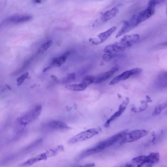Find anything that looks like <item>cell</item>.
<instances>
[{
  "mask_svg": "<svg viewBox=\"0 0 167 167\" xmlns=\"http://www.w3.org/2000/svg\"><path fill=\"white\" fill-rule=\"evenodd\" d=\"M51 77L53 80H55V81H56L57 80V78L54 75H52L51 76Z\"/></svg>",
  "mask_w": 167,
  "mask_h": 167,
  "instance_id": "obj_28",
  "label": "cell"
},
{
  "mask_svg": "<svg viewBox=\"0 0 167 167\" xmlns=\"http://www.w3.org/2000/svg\"><path fill=\"white\" fill-rule=\"evenodd\" d=\"M129 101V99L128 98H126L125 101L120 105L118 110L111 116L110 118L107 121L106 123L104 124V126L105 127H108L111 122L116 120L125 112Z\"/></svg>",
  "mask_w": 167,
  "mask_h": 167,
  "instance_id": "obj_9",
  "label": "cell"
},
{
  "mask_svg": "<svg viewBox=\"0 0 167 167\" xmlns=\"http://www.w3.org/2000/svg\"><path fill=\"white\" fill-rule=\"evenodd\" d=\"M49 68H50L49 67H48L47 68H45L44 70H43V72H46Z\"/></svg>",
  "mask_w": 167,
  "mask_h": 167,
  "instance_id": "obj_29",
  "label": "cell"
},
{
  "mask_svg": "<svg viewBox=\"0 0 167 167\" xmlns=\"http://www.w3.org/2000/svg\"><path fill=\"white\" fill-rule=\"evenodd\" d=\"M119 11V8L118 6L105 12L102 16V20L106 22L112 19L117 15Z\"/></svg>",
  "mask_w": 167,
  "mask_h": 167,
  "instance_id": "obj_15",
  "label": "cell"
},
{
  "mask_svg": "<svg viewBox=\"0 0 167 167\" xmlns=\"http://www.w3.org/2000/svg\"><path fill=\"white\" fill-rule=\"evenodd\" d=\"M118 70V68L116 67L112 68L110 70L95 77L94 83H101L106 81L112 77Z\"/></svg>",
  "mask_w": 167,
  "mask_h": 167,
  "instance_id": "obj_10",
  "label": "cell"
},
{
  "mask_svg": "<svg viewBox=\"0 0 167 167\" xmlns=\"http://www.w3.org/2000/svg\"><path fill=\"white\" fill-rule=\"evenodd\" d=\"M103 59L105 61L108 62L112 58V55L111 54L106 53L103 56Z\"/></svg>",
  "mask_w": 167,
  "mask_h": 167,
  "instance_id": "obj_26",
  "label": "cell"
},
{
  "mask_svg": "<svg viewBox=\"0 0 167 167\" xmlns=\"http://www.w3.org/2000/svg\"><path fill=\"white\" fill-rule=\"evenodd\" d=\"M82 166H80L79 167H82Z\"/></svg>",
  "mask_w": 167,
  "mask_h": 167,
  "instance_id": "obj_31",
  "label": "cell"
},
{
  "mask_svg": "<svg viewBox=\"0 0 167 167\" xmlns=\"http://www.w3.org/2000/svg\"><path fill=\"white\" fill-rule=\"evenodd\" d=\"M53 41L51 40H50L47 41L44 44H43L38 49L37 52L38 53H42L47 51L51 46Z\"/></svg>",
  "mask_w": 167,
  "mask_h": 167,
  "instance_id": "obj_20",
  "label": "cell"
},
{
  "mask_svg": "<svg viewBox=\"0 0 167 167\" xmlns=\"http://www.w3.org/2000/svg\"><path fill=\"white\" fill-rule=\"evenodd\" d=\"M101 131L102 129L100 127L89 129L74 136L69 140L68 143L70 144H75L88 140L99 134Z\"/></svg>",
  "mask_w": 167,
  "mask_h": 167,
  "instance_id": "obj_1",
  "label": "cell"
},
{
  "mask_svg": "<svg viewBox=\"0 0 167 167\" xmlns=\"http://www.w3.org/2000/svg\"><path fill=\"white\" fill-rule=\"evenodd\" d=\"M142 70L140 68H135L131 70L123 72L120 75L114 77L109 83L110 85H112L120 82L124 81L130 77L139 75Z\"/></svg>",
  "mask_w": 167,
  "mask_h": 167,
  "instance_id": "obj_5",
  "label": "cell"
},
{
  "mask_svg": "<svg viewBox=\"0 0 167 167\" xmlns=\"http://www.w3.org/2000/svg\"><path fill=\"white\" fill-rule=\"evenodd\" d=\"M69 55L70 52H65L61 56L54 59L49 67L51 68L53 67L60 66L65 63L66 60L69 57Z\"/></svg>",
  "mask_w": 167,
  "mask_h": 167,
  "instance_id": "obj_14",
  "label": "cell"
},
{
  "mask_svg": "<svg viewBox=\"0 0 167 167\" xmlns=\"http://www.w3.org/2000/svg\"><path fill=\"white\" fill-rule=\"evenodd\" d=\"M138 25L137 20V15H133L129 20L125 21L122 27L116 36L117 38L122 35L131 31Z\"/></svg>",
  "mask_w": 167,
  "mask_h": 167,
  "instance_id": "obj_6",
  "label": "cell"
},
{
  "mask_svg": "<svg viewBox=\"0 0 167 167\" xmlns=\"http://www.w3.org/2000/svg\"><path fill=\"white\" fill-rule=\"evenodd\" d=\"M76 77V75L75 73L70 74L66 77L64 79V83H67L72 81L75 79Z\"/></svg>",
  "mask_w": 167,
  "mask_h": 167,
  "instance_id": "obj_23",
  "label": "cell"
},
{
  "mask_svg": "<svg viewBox=\"0 0 167 167\" xmlns=\"http://www.w3.org/2000/svg\"><path fill=\"white\" fill-rule=\"evenodd\" d=\"M49 158L46 152L38 155L37 156L30 158L26 162L22 163L20 166L22 167H26L31 165L33 164L40 161L42 160H46Z\"/></svg>",
  "mask_w": 167,
  "mask_h": 167,
  "instance_id": "obj_11",
  "label": "cell"
},
{
  "mask_svg": "<svg viewBox=\"0 0 167 167\" xmlns=\"http://www.w3.org/2000/svg\"><path fill=\"white\" fill-rule=\"evenodd\" d=\"M126 48L121 46L119 42H116L114 44L107 46L104 49L105 53L111 54L112 53H119L123 51Z\"/></svg>",
  "mask_w": 167,
  "mask_h": 167,
  "instance_id": "obj_12",
  "label": "cell"
},
{
  "mask_svg": "<svg viewBox=\"0 0 167 167\" xmlns=\"http://www.w3.org/2000/svg\"><path fill=\"white\" fill-rule=\"evenodd\" d=\"M116 29L115 26L111 28L106 31L98 35V39L100 41L101 44L106 41L112 34Z\"/></svg>",
  "mask_w": 167,
  "mask_h": 167,
  "instance_id": "obj_17",
  "label": "cell"
},
{
  "mask_svg": "<svg viewBox=\"0 0 167 167\" xmlns=\"http://www.w3.org/2000/svg\"><path fill=\"white\" fill-rule=\"evenodd\" d=\"M47 125L49 127L55 130H67L70 128L66 123L57 121H49L47 124Z\"/></svg>",
  "mask_w": 167,
  "mask_h": 167,
  "instance_id": "obj_13",
  "label": "cell"
},
{
  "mask_svg": "<svg viewBox=\"0 0 167 167\" xmlns=\"http://www.w3.org/2000/svg\"><path fill=\"white\" fill-rule=\"evenodd\" d=\"M160 155L158 153H152L145 156L143 161L138 165L137 167H153L159 162Z\"/></svg>",
  "mask_w": 167,
  "mask_h": 167,
  "instance_id": "obj_7",
  "label": "cell"
},
{
  "mask_svg": "<svg viewBox=\"0 0 167 167\" xmlns=\"http://www.w3.org/2000/svg\"><path fill=\"white\" fill-rule=\"evenodd\" d=\"M166 103H165L158 105V106L156 107L155 108L153 111V116H156L159 115L161 113L162 111L166 108Z\"/></svg>",
  "mask_w": 167,
  "mask_h": 167,
  "instance_id": "obj_19",
  "label": "cell"
},
{
  "mask_svg": "<svg viewBox=\"0 0 167 167\" xmlns=\"http://www.w3.org/2000/svg\"><path fill=\"white\" fill-rule=\"evenodd\" d=\"M32 19V17L29 15L16 16L10 17L8 20L11 22L20 23L30 21Z\"/></svg>",
  "mask_w": 167,
  "mask_h": 167,
  "instance_id": "obj_16",
  "label": "cell"
},
{
  "mask_svg": "<svg viewBox=\"0 0 167 167\" xmlns=\"http://www.w3.org/2000/svg\"><path fill=\"white\" fill-rule=\"evenodd\" d=\"M120 167H136V166L133 164H127Z\"/></svg>",
  "mask_w": 167,
  "mask_h": 167,
  "instance_id": "obj_27",
  "label": "cell"
},
{
  "mask_svg": "<svg viewBox=\"0 0 167 167\" xmlns=\"http://www.w3.org/2000/svg\"><path fill=\"white\" fill-rule=\"evenodd\" d=\"M95 77L92 76H87L85 77L82 80L81 83L88 86L94 83Z\"/></svg>",
  "mask_w": 167,
  "mask_h": 167,
  "instance_id": "obj_21",
  "label": "cell"
},
{
  "mask_svg": "<svg viewBox=\"0 0 167 167\" xmlns=\"http://www.w3.org/2000/svg\"><path fill=\"white\" fill-rule=\"evenodd\" d=\"M89 42L92 45H98L101 44L98 38H90Z\"/></svg>",
  "mask_w": 167,
  "mask_h": 167,
  "instance_id": "obj_25",
  "label": "cell"
},
{
  "mask_svg": "<svg viewBox=\"0 0 167 167\" xmlns=\"http://www.w3.org/2000/svg\"><path fill=\"white\" fill-rule=\"evenodd\" d=\"M140 39L138 34H132L124 36L119 41V44L126 49L132 46L137 42Z\"/></svg>",
  "mask_w": 167,
  "mask_h": 167,
  "instance_id": "obj_8",
  "label": "cell"
},
{
  "mask_svg": "<svg viewBox=\"0 0 167 167\" xmlns=\"http://www.w3.org/2000/svg\"><path fill=\"white\" fill-rule=\"evenodd\" d=\"M124 134L121 143H130L137 141L149 134V131L145 130H134Z\"/></svg>",
  "mask_w": 167,
  "mask_h": 167,
  "instance_id": "obj_4",
  "label": "cell"
},
{
  "mask_svg": "<svg viewBox=\"0 0 167 167\" xmlns=\"http://www.w3.org/2000/svg\"><path fill=\"white\" fill-rule=\"evenodd\" d=\"M29 76V73L28 72L26 73L23 74L19 77L17 79V82L18 86H20L23 83L24 80L27 78Z\"/></svg>",
  "mask_w": 167,
  "mask_h": 167,
  "instance_id": "obj_22",
  "label": "cell"
},
{
  "mask_svg": "<svg viewBox=\"0 0 167 167\" xmlns=\"http://www.w3.org/2000/svg\"><path fill=\"white\" fill-rule=\"evenodd\" d=\"M34 2L36 3H40L41 2V1H38V0H37V1H33Z\"/></svg>",
  "mask_w": 167,
  "mask_h": 167,
  "instance_id": "obj_30",
  "label": "cell"
},
{
  "mask_svg": "<svg viewBox=\"0 0 167 167\" xmlns=\"http://www.w3.org/2000/svg\"><path fill=\"white\" fill-rule=\"evenodd\" d=\"M42 107L38 105L30 110L28 112L20 117L18 121L21 125L25 126L37 118L41 114Z\"/></svg>",
  "mask_w": 167,
  "mask_h": 167,
  "instance_id": "obj_3",
  "label": "cell"
},
{
  "mask_svg": "<svg viewBox=\"0 0 167 167\" xmlns=\"http://www.w3.org/2000/svg\"><path fill=\"white\" fill-rule=\"evenodd\" d=\"M164 2V1H150L148 2L147 8L137 15L138 24H139L152 17L154 13L156 6Z\"/></svg>",
  "mask_w": 167,
  "mask_h": 167,
  "instance_id": "obj_2",
  "label": "cell"
},
{
  "mask_svg": "<svg viewBox=\"0 0 167 167\" xmlns=\"http://www.w3.org/2000/svg\"><path fill=\"white\" fill-rule=\"evenodd\" d=\"M145 156H142L135 157L133 159L132 161L134 164L138 165L143 161Z\"/></svg>",
  "mask_w": 167,
  "mask_h": 167,
  "instance_id": "obj_24",
  "label": "cell"
},
{
  "mask_svg": "<svg viewBox=\"0 0 167 167\" xmlns=\"http://www.w3.org/2000/svg\"><path fill=\"white\" fill-rule=\"evenodd\" d=\"M88 86L85 84L81 83L79 84H74L68 85L65 86V88L70 90L73 91H82L85 90Z\"/></svg>",
  "mask_w": 167,
  "mask_h": 167,
  "instance_id": "obj_18",
  "label": "cell"
}]
</instances>
